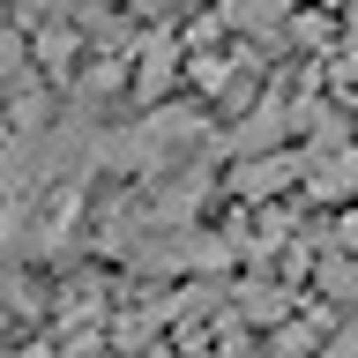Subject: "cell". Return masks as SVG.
<instances>
[{
	"instance_id": "obj_1",
	"label": "cell",
	"mask_w": 358,
	"mask_h": 358,
	"mask_svg": "<svg viewBox=\"0 0 358 358\" xmlns=\"http://www.w3.org/2000/svg\"><path fill=\"white\" fill-rule=\"evenodd\" d=\"M306 187H313L321 201L358 194V150H321V157H306Z\"/></svg>"
},
{
	"instance_id": "obj_2",
	"label": "cell",
	"mask_w": 358,
	"mask_h": 358,
	"mask_svg": "<svg viewBox=\"0 0 358 358\" xmlns=\"http://www.w3.org/2000/svg\"><path fill=\"white\" fill-rule=\"evenodd\" d=\"M291 172H299L291 157H284V164H246V172H239V194H276Z\"/></svg>"
},
{
	"instance_id": "obj_3",
	"label": "cell",
	"mask_w": 358,
	"mask_h": 358,
	"mask_svg": "<svg viewBox=\"0 0 358 358\" xmlns=\"http://www.w3.org/2000/svg\"><path fill=\"white\" fill-rule=\"evenodd\" d=\"M284 8H291V0H231L224 15H231V22H246V30H268V22L284 15Z\"/></svg>"
},
{
	"instance_id": "obj_4",
	"label": "cell",
	"mask_w": 358,
	"mask_h": 358,
	"mask_svg": "<svg viewBox=\"0 0 358 358\" xmlns=\"http://www.w3.org/2000/svg\"><path fill=\"white\" fill-rule=\"evenodd\" d=\"M321 284H329L336 299H358V262H351V254H343V262H329V268H321Z\"/></svg>"
},
{
	"instance_id": "obj_5",
	"label": "cell",
	"mask_w": 358,
	"mask_h": 358,
	"mask_svg": "<svg viewBox=\"0 0 358 358\" xmlns=\"http://www.w3.org/2000/svg\"><path fill=\"white\" fill-rule=\"evenodd\" d=\"M343 254H351V262H358V209H351V217H343Z\"/></svg>"
},
{
	"instance_id": "obj_6",
	"label": "cell",
	"mask_w": 358,
	"mask_h": 358,
	"mask_svg": "<svg viewBox=\"0 0 358 358\" xmlns=\"http://www.w3.org/2000/svg\"><path fill=\"white\" fill-rule=\"evenodd\" d=\"M8 67H15V38H8V30H0V75H8Z\"/></svg>"
},
{
	"instance_id": "obj_7",
	"label": "cell",
	"mask_w": 358,
	"mask_h": 358,
	"mask_svg": "<svg viewBox=\"0 0 358 358\" xmlns=\"http://www.w3.org/2000/svg\"><path fill=\"white\" fill-rule=\"evenodd\" d=\"M127 8H164V0H127Z\"/></svg>"
}]
</instances>
